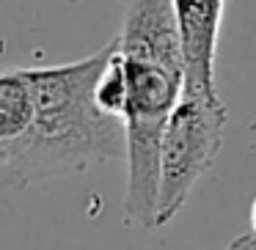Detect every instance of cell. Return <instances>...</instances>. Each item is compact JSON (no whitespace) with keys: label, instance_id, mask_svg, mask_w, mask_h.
Segmentation results:
<instances>
[{"label":"cell","instance_id":"6da1fadb","mask_svg":"<svg viewBox=\"0 0 256 250\" xmlns=\"http://www.w3.org/2000/svg\"><path fill=\"white\" fill-rule=\"evenodd\" d=\"M124 80V220L154 228L157 154L171 110L184 91V55L171 0H122V28L113 39Z\"/></svg>","mask_w":256,"mask_h":250},{"label":"cell","instance_id":"7a4b0ae2","mask_svg":"<svg viewBox=\"0 0 256 250\" xmlns=\"http://www.w3.org/2000/svg\"><path fill=\"white\" fill-rule=\"evenodd\" d=\"M110 52L113 41H108L80 61L25 69L34 96V127L12 187L72 176L124 157L122 121L102 113L94 99Z\"/></svg>","mask_w":256,"mask_h":250},{"label":"cell","instance_id":"3957f363","mask_svg":"<svg viewBox=\"0 0 256 250\" xmlns=\"http://www.w3.org/2000/svg\"><path fill=\"white\" fill-rule=\"evenodd\" d=\"M226 118V105L218 94L182 91L160 138L154 228L171 223L188 204L198 179L212 171L223 146Z\"/></svg>","mask_w":256,"mask_h":250},{"label":"cell","instance_id":"277c9868","mask_svg":"<svg viewBox=\"0 0 256 250\" xmlns=\"http://www.w3.org/2000/svg\"><path fill=\"white\" fill-rule=\"evenodd\" d=\"M184 55V88L218 94L215 52L220 39L226 0H171Z\"/></svg>","mask_w":256,"mask_h":250},{"label":"cell","instance_id":"5b68a950","mask_svg":"<svg viewBox=\"0 0 256 250\" xmlns=\"http://www.w3.org/2000/svg\"><path fill=\"white\" fill-rule=\"evenodd\" d=\"M34 127V96L25 69L0 72V184L12 187Z\"/></svg>","mask_w":256,"mask_h":250},{"label":"cell","instance_id":"8992f818","mask_svg":"<svg viewBox=\"0 0 256 250\" xmlns=\"http://www.w3.org/2000/svg\"><path fill=\"white\" fill-rule=\"evenodd\" d=\"M223 250H256V237L254 234H240V237H234Z\"/></svg>","mask_w":256,"mask_h":250},{"label":"cell","instance_id":"52a82bcc","mask_svg":"<svg viewBox=\"0 0 256 250\" xmlns=\"http://www.w3.org/2000/svg\"><path fill=\"white\" fill-rule=\"evenodd\" d=\"M250 234L256 237V198H254V204H250Z\"/></svg>","mask_w":256,"mask_h":250}]
</instances>
